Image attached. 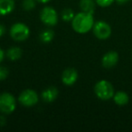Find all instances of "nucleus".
Wrapping results in <instances>:
<instances>
[{"instance_id": "a211bd4d", "label": "nucleus", "mask_w": 132, "mask_h": 132, "mask_svg": "<svg viewBox=\"0 0 132 132\" xmlns=\"http://www.w3.org/2000/svg\"><path fill=\"white\" fill-rule=\"evenodd\" d=\"M116 0H95L97 6H101V7H108L110 6Z\"/></svg>"}, {"instance_id": "f03ea898", "label": "nucleus", "mask_w": 132, "mask_h": 132, "mask_svg": "<svg viewBox=\"0 0 132 132\" xmlns=\"http://www.w3.org/2000/svg\"><path fill=\"white\" fill-rule=\"evenodd\" d=\"M94 93L98 99L101 101H109L112 99L115 93L114 87L107 80H100L94 85Z\"/></svg>"}, {"instance_id": "2eb2a0df", "label": "nucleus", "mask_w": 132, "mask_h": 132, "mask_svg": "<svg viewBox=\"0 0 132 132\" xmlns=\"http://www.w3.org/2000/svg\"><path fill=\"white\" fill-rule=\"evenodd\" d=\"M39 38H40V41L44 44H49L54 38V33H53V30L51 29H46L44 30L42 33L39 35Z\"/></svg>"}, {"instance_id": "f257e3e1", "label": "nucleus", "mask_w": 132, "mask_h": 132, "mask_svg": "<svg viewBox=\"0 0 132 132\" xmlns=\"http://www.w3.org/2000/svg\"><path fill=\"white\" fill-rule=\"evenodd\" d=\"M93 15L81 11L75 14L73 19L72 20V27L73 31L80 35H84L92 31L94 26Z\"/></svg>"}, {"instance_id": "7ed1b4c3", "label": "nucleus", "mask_w": 132, "mask_h": 132, "mask_svg": "<svg viewBox=\"0 0 132 132\" xmlns=\"http://www.w3.org/2000/svg\"><path fill=\"white\" fill-rule=\"evenodd\" d=\"M30 28L24 23L17 22L15 23L10 27L9 35L14 41L16 42H24L27 40L30 36Z\"/></svg>"}, {"instance_id": "0eeeda50", "label": "nucleus", "mask_w": 132, "mask_h": 132, "mask_svg": "<svg viewBox=\"0 0 132 132\" xmlns=\"http://www.w3.org/2000/svg\"><path fill=\"white\" fill-rule=\"evenodd\" d=\"M92 31L93 32V35H95L96 38H98L99 40H107L110 38L112 33L111 26H110V24L103 20H100L94 23Z\"/></svg>"}, {"instance_id": "20e7f679", "label": "nucleus", "mask_w": 132, "mask_h": 132, "mask_svg": "<svg viewBox=\"0 0 132 132\" xmlns=\"http://www.w3.org/2000/svg\"><path fill=\"white\" fill-rule=\"evenodd\" d=\"M16 109V100L10 92H2L0 94V112L6 115L13 113Z\"/></svg>"}, {"instance_id": "412c9836", "label": "nucleus", "mask_w": 132, "mask_h": 132, "mask_svg": "<svg viewBox=\"0 0 132 132\" xmlns=\"http://www.w3.org/2000/svg\"><path fill=\"white\" fill-rule=\"evenodd\" d=\"M5 57H6V53H5V51L2 48H0V63L4 61Z\"/></svg>"}, {"instance_id": "5701e85b", "label": "nucleus", "mask_w": 132, "mask_h": 132, "mask_svg": "<svg viewBox=\"0 0 132 132\" xmlns=\"http://www.w3.org/2000/svg\"><path fill=\"white\" fill-rule=\"evenodd\" d=\"M129 0H116V2L118 4H120V5H123V4H126L127 2H128Z\"/></svg>"}, {"instance_id": "aec40b11", "label": "nucleus", "mask_w": 132, "mask_h": 132, "mask_svg": "<svg viewBox=\"0 0 132 132\" xmlns=\"http://www.w3.org/2000/svg\"><path fill=\"white\" fill-rule=\"evenodd\" d=\"M6 33V29L5 27V26H3L2 24H0V37L4 36Z\"/></svg>"}, {"instance_id": "b1692460", "label": "nucleus", "mask_w": 132, "mask_h": 132, "mask_svg": "<svg viewBox=\"0 0 132 132\" xmlns=\"http://www.w3.org/2000/svg\"><path fill=\"white\" fill-rule=\"evenodd\" d=\"M37 2H40L42 3V4H47V3H49L50 1H52V0H36Z\"/></svg>"}, {"instance_id": "dca6fc26", "label": "nucleus", "mask_w": 132, "mask_h": 132, "mask_svg": "<svg viewBox=\"0 0 132 132\" xmlns=\"http://www.w3.org/2000/svg\"><path fill=\"white\" fill-rule=\"evenodd\" d=\"M74 15H75V14H74V12L71 8H65V9H63L62 11L61 18L64 22H72Z\"/></svg>"}, {"instance_id": "9d476101", "label": "nucleus", "mask_w": 132, "mask_h": 132, "mask_svg": "<svg viewBox=\"0 0 132 132\" xmlns=\"http://www.w3.org/2000/svg\"><path fill=\"white\" fill-rule=\"evenodd\" d=\"M59 95V90L56 87L50 86L44 89L41 93V98L46 103H52L57 99Z\"/></svg>"}, {"instance_id": "6e6552de", "label": "nucleus", "mask_w": 132, "mask_h": 132, "mask_svg": "<svg viewBox=\"0 0 132 132\" xmlns=\"http://www.w3.org/2000/svg\"><path fill=\"white\" fill-rule=\"evenodd\" d=\"M119 60V53L116 51H109L101 58V65L105 69H112L118 64Z\"/></svg>"}, {"instance_id": "ddd939ff", "label": "nucleus", "mask_w": 132, "mask_h": 132, "mask_svg": "<svg viewBox=\"0 0 132 132\" xmlns=\"http://www.w3.org/2000/svg\"><path fill=\"white\" fill-rule=\"evenodd\" d=\"M96 5L97 4L95 0H80L79 2V6L81 11L92 14V15H94Z\"/></svg>"}, {"instance_id": "f3484780", "label": "nucleus", "mask_w": 132, "mask_h": 132, "mask_svg": "<svg viewBox=\"0 0 132 132\" xmlns=\"http://www.w3.org/2000/svg\"><path fill=\"white\" fill-rule=\"evenodd\" d=\"M36 0H24L23 1V8L26 11H32L36 6Z\"/></svg>"}, {"instance_id": "4468645a", "label": "nucleus", "mask_w": 132, "mask_h": 132, "mask_svg": "<svg viewBox=\"0 0 132 132\" xmlns=\"http://www.w3.org/2000/svg\"><path fill=\"white\" fill-rule=\"evenodd\" d=\"M23 51L20 47H17V46H13V47H10L9 49L6 51V55L10 61L12 62H15V61H18L19 59L22 57Z\"/></svg>"}, {"instance_id": "39448f33", "label": "nucleus", "mask_w": 132, "mask_h": 132, "mask_svg": "<svg viewBox=\"0 0 132 132\" xmlns=\"http://www.w3.org/2000/svg\"><path fill=\"white\" fill-rule=\"evenodd\" d=\"M39 95L33 89H26L18 96V102L24 107H34L38 103Z\"/></svg>"}, {"instance_id": "6ab92c4d", "label": "nucleus", "mask_w": 132, "mask_h": 132, "mask_svg": "<svg viewBox=\"0 0 132 132\" xmlns=\"http://www.w3.org/2000/svg\"><path fill=\"white\" fill-rule=\"evenodd\" d=\"M8 74H9V71L6 66L0 65V81H5L8 77Z\"/></svg>"}, {"instance_id": "4be33fe9", "label": "nucleus", "mask_w": 132, "mask_h": 132, "mask_svg": "<svg viewBox=\"0 0 132 132\" xmlns=\"http://www.w3.org/2000/svg\"><path fill=\"white\" fill-rule=\"evenodd\" d=\"M6 124V119L3 116H0V126H4Z\"/></svg>"}, {"instance_id": "423d86ee", "label": "nucleus", "mask_w": 132, "mask_h": 132, "mask_svg": "<svg viewBox=\"0 0 132 132\" xmlns=\"http://www.w3.org/2000/svg\"><path fill=\"white\" fill-rule=\"evenodd\" d=\"M40 20L49 27L54 26L59 20L58 13L53 6H45L40 12Z\"/></svg>"}, {"instance_id": "9b49d317", "label": "nucleus", "mask_w": 132, "mask_h": 132, "mask_svg": "<svg viewBox=\"0 0 132 132\" xmlns=\"http://www.w3.org/2000/svg\"><path fill=\"white\" fill-rule=\"evenodd\" d=\"M15 6L14 0H0V15H10L15 10Z\"/></svg>"}, {"instance_id": "f8f14e48", "label": "nucleus", "mask_w": 132, "mask_h": 132, "mask_svg": "<svg viewBox=\"0 0 132 132\" xmlns=\"http://www.w3.org/2000/svg\"><path fill=\"white\" fill-rule=\"evenodd\" d=\"M112 100L115 102V104L118 105V106H125L129 101V96L126 92L119 90V92H116L114 93Z\"/></svg>"}, {"instance_id": "1a4fd4ad", "label": "nucleus", "mask_w": 132, "mask_h": 132, "mask_svg": "<svg viewBox=\"0 0 132 132\" xmlns=\"http://www.w3.org/2000/svg\"><path fill=\"white\" fill-rule=\"evenodd\" d=\"M79 78V73L74 68H67L62 73V81L66 86H72L75 84Z\"/></svg>"}]
</instances>
